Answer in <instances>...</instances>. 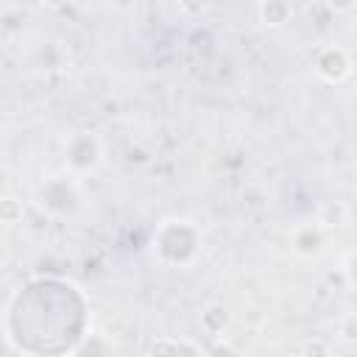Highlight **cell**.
Wrapping results in <instances>:
<instances>
[{
  "instance_id": "8992f818",
  "label": "cell",
  "mask_w": 357,
  "mask_h": 357,
  "mask_svg": "<svg viewBox=\"0 0 357 357\" xmlns=\"http://www.w3.org/2000/svg\"><path fill=\"white\" fill-rule=\"evenodd\" d=\"M329 6H332L335 11H349V8L354 6V0H329Z\"/></svg>"
},
{
  "instance_id": "6da1fadb",
  "label": "cell",
  "mask_w": 357,
  "mask_h": 357,
  "mask_svg": "<svg viewBox=\"0 0 357 357\" xmlns=\"http://www.w3.org/2000/svg\"><path fill=\"white\" fill-rule=\"evenodd\" d=\"M100 142L95 134L89 131H81L70 139L67 145V165L75 170V173H86V170H95L100 165Z\"/></svg>"
},
{
  "instance_id": "3957f363",
  "label": "cell",
  "mask_w": 357,
  "mask_h": 357,
  "mask_svg": "<svg viewBox=\"0 0 357 357\" xmlns=\"http://www.w3.org/2000/svg\"><path fill=\"white\" fill-rule=\"evenodd\" d=\"M259 14H262L265 25H282L290 17V6L284 0H262Z\"/></svg>"
},
{
  "instance_id": "277c9868",
  "label": "cell",
  "mask_w": 357,
  "mask_h": 357,
  "mask_svg": "<svg viewBox=\"0 0 357 357\" xmlns=\"http://www.w3.org/2000/svg\"><path fill=\"white\" fill-rule=\"evenodd\" d=\"M22 218V204L17 201V198H11V195H6V198H0V223H17Z\"/></svg>"
},
{
  "instance_id": "5b68a950",
  "label": "cell",
  "mask_w": 357,
  "mask_h": 357,
  "mask_svg": "<svg viewBox=\"0 0 357 357\" xmlns=\"http://www.w3.org/2000/svg\"><path fill=\"white\" fill-rule=\"evenodd\" d=\"M165 349H170V351H178V349H187V351H201L198 346H190V343H153V346H151V351H165Z\"/></svg>"
},
{
  "instance_id": "7a4b0ae2",
  "label": "cell",
  "mask_w": 357,
  "mask_h": 357,
  "mask_svg": "<svg viewBox=\"0 0 357 357\" xmlns=\"http://www.w3.org/2000/svg\"><path fill=\"white\" fill-rule=\"evenodd\" d=\"M315 70L326 78V81H340L349 75V56L343 50H324L315 61Z\"/></svg>"
}]
</instances>
